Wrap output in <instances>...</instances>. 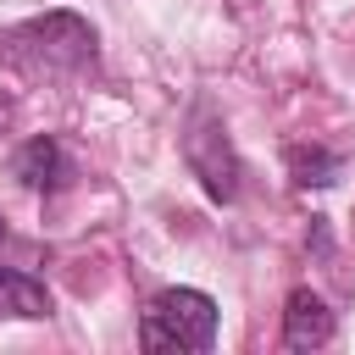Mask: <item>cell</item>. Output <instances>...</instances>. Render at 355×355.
<instances>
[{
    "label": "cell",
    "mask_w": 355,
    "mask_h": 355,
    "mask_svg": "<svg viewBox=\"0 0 355 355\" xmlns=\"http://www.w3.org/2000/svg\"><path fill=\"white\" fill-rule=\"evenodd\" d=\"M0 55L28 78H83V72H94L100 39L78 11H44V17L0 33Z\"/></svg>",
    "instance_id": "obj_1"
},
{
    "label": "cell",
    "mask_w": 355,
    "mask_h": 355,
    "mask_svg": "<svg viewBox=\"0 0 355 355\" xmlns=\"http://www.w3.org/2000/svg\"><path fill=\"white\" fill-rule=\"evenodd\" d=\"M144 349H211L216 344V300L200 288H161L139 316Z\"/></svg>",
    "instance_id": "obj_2"
},
{
    "label": "cell",
    "mask_w": 355,
    "mask_h": 355,
    "mask_svg": "<svg viewBox=\"0 0 355 355\" xmlns=\"http://www.w3.org/2000/svg\"><path fill=\"white\" fill-rule=\"evenodd\" d=\"M183 161H189V172L200 178V189L211 200H222V205L239 200V155H233V139H227L222 116H211L205 105L194 111V122L183 133Z\"/></svg>",
    "instance_id": "obj_3"
},
{
    "label": "cell",
    "mask_w": 355,
    "mask_h": 355,
    "mask_svg": "<svg viewBox=\"0 0 355 355\" xmlns=\"http://www.w3.org/2000/svg\"><path fill=\"white\" fill-rule=\"evenodd\" d=\"M333 333H338V322L322 294L294 288L283 300V349H322V344H333Z\"/></svg>",
    "instance_id": "obj_4"
},
{
    "label": "cell",
    "mask_w": 355,
    "mask_h": 355,
    "mask_svg": "<svg viewBox=\"0 0 355 355\" xmlns=\"http://www.w3.org/2000/svg\"><path fill=\"white\" fill-rule=\"evenodd\" d=\"M11 172H17V183H22V189L50 194V189H61V183H67V150H61L50 133H39V139H28V144L17 150Z\"/></svg>",
    "instance_id": "obj_5"
},
{
    "label": "cell",
    "mask_w": 355,
    "mask_h": 355,
    "mask_svg": "<svg viewBox=\"0 0 355 355\" xmlns=\"http://www.w3.org/2000/svg\"><path fill=\"white\" fill-rule=\"evenodd\" d=\"M0 316H22V322H44L50 316V294L39 277L17 272V266H0Z\"/></svg>",
    "instance_id": "obj_6"
},
{
    "label": "cell",
    "mask_w": 355,
    "mask_h": 355,
    "mask_svg": "<svg viewBox=\"0 0 355 355\" xmlns=\"http://www.w3.org/2000/svg\"><path fill=\"white\" fill-rule=\"evenodd\" d=\"M288 172H294L300 189H327V183L344 172V155H338V150H316V144H311V150L294 144V150H288Z\"/></svg>",
    "instance_id": "obj_7"
},
{
    "label": "cell",
    "mask_w": 355,
    "mask_h": 355,
    "mask_svg": "<svg viewBox=\"0 0 355 355\" xmlns=\"http://www.w3.org/2000/svg\"><path fill=\"white\" fill-rule=\"evenodd\" d=\"M6 116H11V105H6V100H0V122H6Z\"/></svg>",
    "instance_id": "obj_8"
},
{
    "label": "cell",
    "mask_w": 355,
    "mask_h": 355,
    "mask_svg": "<svg viewBox=\"0 0 355 355\" xmlns=\"http://www.w3.org/2000/svg\"><path fill=\"white\" fill-rule=\"evenodd\" d=\"M0 244H6V216H0Z\"/></svg>",
    "instance_id": "obj_9"
}]
</instances>
